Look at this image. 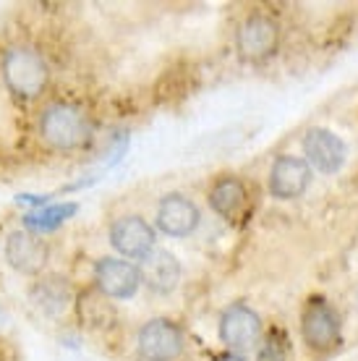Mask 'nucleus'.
Wrapping results in <instances>:
<instances>
[{
  "label": "nucleus",
  "mask_w": 358,
  "mask_h": 361,
  "mask_svg": "<svg viewBox=\"0 0 358 361\" xmlns=\"http://www.w3.org/2000/svg\"><path fill=\"white\" fill-rule=\"evenodd\" d=\"M92 280H94V288L108 298H131L142 286V278H139V267L131 264L128 259H116V257H102L94 262V272H92Z\"/></svg>",
  "instance_id": "nucleus-6"
},
{
  "label": "nucleus",
  "mask_w": 358,
  "mask_h": 361,
  "mask_svg": "<svg viewBox=\"0 0 358 361\" xmlns=\"http://www.w3.org/2000/svg\"><path fill=\"white\" fill-rule=\"evenodd\" d=\"M301 333L309 348L330 351L340 343V317L324 298H311L301 319Z\"/></svg>",
  "instance_id": "nucleus-8"
},
{
  "label": "nucleus",
  "mask_w": 358,
  "mask_h": 361,
  "mask_svg": "<svg viewBox=\"0 0 358 361\" xmlns=\"http://www.w3.org/2000/svg\"><path fill=\"white\" fill-rule=\"evenodd\" d=\"M139 278L149 290L154 293H173L180 280V262L175 259V254L168 249H157L144 257L139 262Z\"/></svg>",
  "instance_id": "nucleus-13"
},
{
  "label": "nucleus",
  "mask_w": 358,
  "mask_h": 361,
  "mask_svg": "<svg viewBox=\"0 0 358 361\" xmlns=\"http://www.w3.org/2000/svg\"><path fill=\"white\" fill-rule=\"evenodd\" d=\"M280 29L278 21L267 13H251L241 21V27L235 32V47L241 53L243 61H264L278 50Z\"/></svg>",
  "instance_id": "nucleus-3"
},
{
  "label": "nucleus",
  "mask_w": 358,
  "mask_h": 361,
  "mask_svg": "<svg viewBox=\"0 0 358 361\" xmlns=\"http://www.w3.org/2000/svg\"><path fill=\"white\" fill-rule=\"evenodd\" d=\"M199 220H202L199 207L183 194L162 197L160 207H157V228L165 235H173V238H183V235L194 233Z\"/></svg>",
  "instance_id": "nucleus-12"
},
{
  "label": "nucleus",
  "mask_w": 358,
  "mask_h": 361,
  "mask_svg": "<svg viewBox=\"0 0 358 361\" xmlns=\"http://www.w3.org/2000/svg\"><path fill=\"white\" fill-rule=\"evenodd\" d=\"M136 345L144 361H175L183 353V330L173 319L157 317L139 330Z\"/></svg>",
  "instance_id": "nucleus-4"
},
{
  "label": "nucleus",
  "mask_w": 358,
  "mask_h": 361,
  "mask_svg": "<svg viewBox=\"0 0 358 361\" xmlns=\"http://www.w3.org/2000/svg\"><path fill=\"white\" fill-rule=\"evenodd\" d=\"M304 152L309 168H316L319 173H335L345 163L348 147L330 128H309L304 136Z\"/></svg>",
  "instance_id": "nucleus-10"
},
{
  "label": "nucleus",
  "mask_w": 358,
  "mask_h": 361,
  "mask_svg": "<svg viewBox=\"0 0 358 361\" xmlns=\"http://www.w3.org/2000/svg\"><path fill=\"white\" fill-rule=\"evenodd\" d=\"M246 199H249V191L243 186V180L235 178V176L217 178L212 183V189H209V204H212V209H215L217 215L228 217V220L246 207Z\"/></svg>",
  "instance_id": "nucleus-15"
},
{
  "label": "nucleus",
  "mask_w": 358,
  "mask_h": 361,
  "mask_svg": "<svg viewBox=\"0 0 358 361\" xmlns=\"http://www.w3.org/2000/svg\"><path fill=\"white\" fill-rule=\"evenodd\" d=\"M73 304H76V314H79V322L84 327L102 330V327L113 325V319H116V309L110 304V298L102 296L94 286L81 290Z\"/></svg>",
  "instance_id": "nucleus-16"
},
{
  "label": "nucleus",
  "mask_w": 358,
  "mask_h": 361,
  "mask_svg": "<svg viewBox=\"0 0 358 361\" xmlns=\"http://www.w3.org/2000/svg\"><path fill=\"white\" fill-rule=\"evenodd\" d=\"M261 338V319L246 304H233L228 307L220 317V341L225 348L233 353L249 351L259 343Z\"/></svg>",
  "instance_id": "nucleus-5"
},
{
  "label": "nucleus",
  "mask_w": 358,
  "mask_h": 361,
  "mask_svg": "<svg viewBox=\"0 0 358 361\" xmlns=\"http://www.w3.org/2000/svg\"><path fill=\"white\" fill-rule=\"evenodd\" d=\"M16 202L18 204L24 202V204H32L35 209H39V207H45V204H50V197H47V194H18Z\"/></svg>",
  "instance_id": "nucleus-19"
},
{
  "label": "nucleus",
  "mask_w": 358,
  "mask_h": 361,
  "mask_svg": "<svg viewBox=\"0 0 358 361\" xmlns=\"http://www.w3.org/2000/svg\"><path fill=\"white\" fill-rule=\"evenodd\" d=\"M288 335L283 330H272V333L264 338V343L259 345V353H257V361H288Z\"/></svg>",
  "instance_id": "nucleus-18"
},
{
  "label": "nucleus",
  "mask_w": 358,
  "mask_h": 361,
  "mask_svg": "<svg viewBox=\"0 0 358 361\" xmlns=\"http://www.w3.org/2000/svg\"><path fill=\"white\" fill-rule=\"evenodd\" d=\"M37 131H39V139L55 152H76L90 145L92 121L81 105L58 99L39 113Z\"/></svg>",
  "instance_id": "nucleus-1"
},
{
  "label": "nucleus",
  "mask_w": 358,
  "mask_h": 361,
  "mask_svg": "<svg viewBox=\"0 0 358 361\" xmlns=\"http://www.w3.org/2000/svg\"><path fill=\"white\" fill-rule=\"evenodd\" d=\"M311 183V168L304 157L280 154L269 171V191L275 199H296Z\"/></svg>",
  "instance_id": "nucleus-11"
},
{
  "label": "nucleus",
  "mask_w": 358,
  "mask_h": 361,
  "mask_svg": "<svg viewBox=\"0 0 358 361\" xmlns=\"http://www.w3.org/2000/svg\"><path fill=\"white\" fill-rule=\"evenodd\" d=\"M0 76L6 90L21 102L42 97V92L50 84V66L45 55L29 45H11L0 61Z\"/></svg>",
  "instance_id": "nucleus-2"
},
{
  "label": "nucleus",
  "mask_w": 358,
  "mask_h": 361,
  "mask_svg": "<svg viewBox=\"0 0 358 361\" xmlns=\"http://www.w3.org/2000/svg\"><path fill=\"white\" fill-rule=\"evenodd\" d=\"M215 361H246L241 353H233V351H225V353H217Z\"/></svg>",
  "instance_id": "nucleus-20"
},
{
  "label": "nucleus",
  "mask_w": 358,
  "mask_h": 361,
  "mask_svg": "<svg viewBox=\"0 0 358 361\" xmlns=\"http://www.w3.org/2000/svg\"><path fill=\"white\" fill-rule=\"evenodd\" d=\"M29 296L35 301V307L39 309V312H45L47 317H61L63 312L73 304L71 286L63 278H58V275L39 278L35 286H32Z\"/></svg>",
  "instance_id": "nucleus-14"
},
{
  "label": "nucleus",
  "mask_w": 358,
  "mask_h": 361,
  "mask_svg": "<svg viewBox=\"0 0 358 361\" xmlns=\"http://www.w3.org/2000/svg\"><path fill=\"white\" fill-rule=\"evenodd\" d=\"M76 212H79L76 202H58V204L50 202V204L39 209H29L21 223H24V231H29V233L45 235L50 231H58L63 223H68Z\"/></svg>",
  "instance_id": "nucleus-17"
},
{
  "label": "nucleus",
  "mask_w": 358,
  "mask_h": 361,
  "mask_svg": "<svg viewBox=\"0 0 358 361\" xmlns=\"http://www.w3.org/2000/svg\"><path fill=\"white\" fill-rule=\"evenodd\" d=\"M110 246L125 259H144L154 249V228L142 215H123L108 231Z\"/></svg>",
  "instance_id": "nucleus-7"
},
{
  "label": "nucleus",
  "mask_w": 358,
  "mask_h": 361,
  "mask_svg": "<svg viewBox=\"0 0 358 361\" xmlns=\"http://www.w3.org/2000/svg\"><path fill=\"white\" fill-rule=\"evenodd\" d=\"M6 262L21 275H39L50 259V246L42 241V235H35L29 231H11L3 244Z\"/></svg>",
  "instance_id": "nucleus-9"
}]
</instances>
